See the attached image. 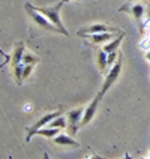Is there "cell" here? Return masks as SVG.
Instances as JSON below:
<instances>
[{"label":"cell","mask_w":150,"mask_h":159,"mask_svg":"<svg viewBox=\"0 0 150 159\" xmlns=\"http://www.w3.org/2000/svg\"><path fill=\"white\" fill-rule=\"evenodd\" d=\"M33 6H35V5H33ZM62 6H63V2L60 0L59 3L51 5V6H35V9L36 11H39L42 15H45V17L48 18L54 26L60 30V33H62V35L69 36L68 30H66V27L63 26L62 18H60V9H62Z\"/></svg>","instance_id":"6da1fadb"},{"label":"cell","mask_w":150,"mask_h":159,"mask_svg":"<svg viewBox=\"0 0 150 159\" xmlns=\"http://www.w3.org/2000/svg\"><path fill=\"white\" fill-rule=\"evenodd\" d=\"M24 11H26V14L30 17V20H32L39 29H42L45 32H51V33H60V30L54 26L45 15H42L39 11H36L35 6H33L32 3L26 2V3H24ZM60 35H62V33H60Z\"/></svg>","instance_id":"7a4b0ae2"},{"label":"cell","mask_w":150,"mask_h":159,"mask_svg":"<svg viewBox=\"0 0 150 159\" xmlns=\"http://www.w3.org/2000/svg\"><path fill=\"white\" fill-rule=\"evenodd\" d=\"M122 66H123V54L119 51V57H117V62L110 68V71L108 74L105 75V80H104V84H102V87L101 90L98 92L101 96L104 98L105 96V93L110 90V89L113 87V84H114L117 78H119V75H120V72H122Z\"/></svg>","instance_id":"3957f363"},{"label":"cell","mask_w":150,"mask_h":159,"mask_svg":"<svg viewBox=\"0 0 150 159\" xmlns=\"http://www.w3.org/2000/svg\"><path fill=\"white\" fill-rule=\"evenodd\" d=\"M84 110L86 107H77L71 111L66 113V120H68V132L71 134L72 137H75L78 129L81 128V120L84 116Z\"/></svg>","instance_id":"277c9868"},{"label":"cell","mask_w":150,"mask_h":159,"mask_svg":"<svg viewBox=\"0 0 150 159\" xmlns=\"http://www.w3.org/2000/svg\"><path fill=\"white\" fill-rule=\"evenodd\" d=\"M59 116H62V108H57L56 111H51V113H47L45 116H42L39 120H36L35 123L32 125L30 128H29V132H27V137H26V141H30L32 140V137H33V134L35 131L38 129H41V128H44V126H48V125L53 122L54 119H57Z\"/></svg>","instance_id":"5b68a950"},{"label":"cell","mask_w":150,"mask_h":159,"mask_svg":"<svg viewBox=\"0 0 150 159\" xmlns=\"http://www.w3.org/2000/svg\"><path fill=\"white\" fill-rule=\"evenodd\" d=\"M104 32H114V33H123L120 29L117 27H111L108 24H104V23H95V24H90V26H86L83 29H80L77 32L78 36H83L84 35H92V33H104Z\"/></svg>","instance_id":"8992f818"},{"label":"cell","mask_w":150,"mask_h":159,"mask_svg":"<svg viewBox=\"0 0 150 159\" xmlns=\"http://www.w3.org/2000/svg\"><path fill=\"white\" fill-rule=\"evenodd\" d=\"M119 11L132 15V17L137 20L138 24H141L143 18H144V15H146V8H144V5H141V3H129V5H123Z\"/></svg>","instance_id":"52a82bcc"},{"label":"cell","mask_w":150,"mask_h":159,"mask_svg":"<svg viewBox=\"0 0 150 159\" xmlns=\"http://www.w3.org/2000/svg\"><path fill=\"white\" fill-rule=\"evenodd\" d=\"M101 99H102V96H101L99 93H96V96L92 99V102L86 107L84 116H83V120H81V128L86 126V125H89L92 120H93V117H95V114H96V111H98V107H99Z\"/></svg>","instance_id":"ba28073f"},{"label":"cell","mask_w":150,"mask_h":159,"mask_svg":"<svg viewBox=\"0 0 150 159\" xmlns=\"http://www.w3.org/2000/svg\"><path fill=\"white\" fill-rule=\"evenodd\" d=\"M117 35L120 33H114V32H104V33H92V35H84L83 38L89 39V42L93 45H101V44H107L110 41H113Z\"/></svg>","instance_id":"9c48e42d"},{"label":"cell","mask_w":150,"mask_h":159,"mask_svg":"<svg viewBox=\"0 0 150 159\" xmlns=\"http://www.w3.org/2000/svg\"><path fill=\"white\" fill-rule=\"evenodd\" d=\"M96 63H98V69L102 75H107L110 71V66H108V54L101 48L96 51Z\"/></svg>","instance_id":"30bf717a"},{"label":"cell","mask_w":150,"mask_h":159,"mask_svg":"<svg viewBox=\"0 0 150 159\" xmlns=\"http://www.w3.org/2000/svg\"><path fill=\"white\" fill-rule=\"evenodd\" d=\"M53 141L59 146H71V147H80V143L77 140H74L71 134L66 135V134H59L53 138Z\"/></svg>","instance_id":"8fae6325"},{"label":"cell","mask_w":150,"mask_h":159,"mask_svg":"<svg viewBox=\"0 0 150 159\" xmlns=\"http://www.w3.org/2000/svg\"><path fill=\"white\" fill-rule=\"evenodd\" d=\"M125 39V33H120V35H117L113 39V41H110L108 44H105L104 47H102V50L105 51L107 54L113 53V51H119V47H120V44H122V41Z\"/></svg>","instance_id":"7c38bea8"},{"label":"cell","mask_w":150,"mask_h":159,"mask_svg":"<svg viewBox=\"0 0 150 159\" xmlns=\"http://www.w3.org/2000/svg\"><path fill=\"white\" fill-rule=\"evenodd\" d=\"M24 44L23 42H17L15 44V48H14V54L11 56L12 59H11V63H12V66L14 65H18V63H23V56H24Z\"/></svg>","instance_id":"4fadbf2b"},{"label":"cell","mask_w":150,"mask_h":159,"mask_svg":"<svg viewBox=\"0 0 150 159\" xmlns=\"http://www.w3.org/2000/svg\"><path fill=\"white\" fill-rule=\"evenodd\" d=\"M60 134V129L59 128H53V126H47V128H41V129H38L35 131L33 135H41V137H45V138H48V140H53L56 135H59Z\"/></svg>","instance_id":"5bb4252c"},{"label":"cell","mask_w":150,"mask_h":159,"mask_svg":"<svg viewBox=\"0 0 150 159\" xmlns=\"http://www.w3.org/2000/svg\"><path fill=\"white\" fill-rule=\"evenodd\" d=\"M14 77H15V81L17 84H21L23 83V71H24V63H18V65H14Z\"/></svg>","instance_id":"9a60e30c"},{"label":"cell","mask_w":150,"mask_h":159,"mask_svg":"<svg viewBox=\"0 0 150 159\" xmlns=\"http://www.w3.org/2000/svg\"><path fill=\"white\" fill-rule=\"evenodd\" d=\"M38 62H39V57H38L35 53L26 51L24 56H23V63H24V65H36Z\"/></svg>","instance_id":"2e32d148"},{"label":"cell","mask_w":150,"mask_h":159,"mask_svg":"<svg viewBox=\"0 0 150 159\" xmlns=\"http://www.w3.org/2000/svg\"><path fill=\"white\" fill-rule=\"evenodd\" d=\"M48 126H53V128H59V129H65V128H68V120H66V117H63V116H59L57 119H54L51 123L48 125Z\"/></svg>","instance_id":"e0dca14e"},{"label":"cell","mask_w":150,"mask_h":159,"mask_svg":"<svg viewBox=\"0 0 150 159\" xmlns=\"http://www.w3.org/2000/svg\"><path fill=\"white\" fill-rule=\"evenodd\" d=\"M33 66L35 65H24V71H23V78L24 80L30 77V74L33 72Z\"/></svg>","instance_id":"ac0fdd59"},{"label":"cell","mask_w":150,"mask_h":159,"mask_svg":"<svg viewBox=\"0 0 150 159\" xmlns=\"http://www.w3.org/2000/svg\"><path fill=\"white\" fill-rule=\"evenodd\" d=\"M146 59H147V60H149V63H150V51H147V53H146Z\"/></svg>","instance_id":"d6986e66"},{"label":"cell","mask_w":150,"mask_h":159,"mask_svg":"<svg viewBox=\"0 0 150 159\" xmlns=\"http://www.w3.org/2000/svg\"><path fill=\"white\" fill-rule=\"evenodd\" d=\"M147 15H149V18H150V8L147 9Z\"/></svg>","instance_id":"ffe728a7"},{"label":"cell","mask_w":150,"mask_h":159,"mask_svg":"<svg viewBox=\"0 0 150 159\" xmlns=\"http://www.w3.org/2000/svg\"><path fill=\"white\" fill-rule=\"evenodd\" d=\"M63 3H66V2H71V0H62Z\"/></svg>","instance_id":"44dd1931"}]
</instances>
